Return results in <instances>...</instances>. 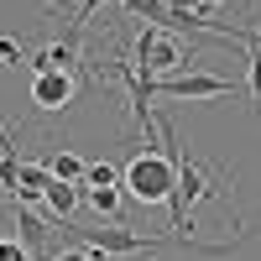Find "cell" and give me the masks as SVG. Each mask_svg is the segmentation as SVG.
<instances>
[{
    "instance_id": "obj_1",
    "label": "cell",
    "mask_w": 261,
    "mask_h": 261,
    "mask_svg": "<svg viewBox=\"0 0 261 261\" xmlns=\"http://www.w3.org/2000/svg\"><path fill=\"white\" fill-rule=\"evenodd\" d=\"M125 188H130L136 204H172V193H178V162H172V151L167 146L136 151L125 162Z\"/></svg>"
},
{
    "instance_id": "obj_2",
    "label": "cell",
    "mask_w": 261,
    "mask_h": 261,
    "mask_svg": "<svg viewBox=\"0 0 261 261\" xmlns=\"http://www.w3.org/2000/svg\"><path fill=\"white\" fill-rule=\"evenodd\" d=\"M136 73H146V79H172V73H183L188 63H199L193 58V47H183V42H172V32H162V27H141V37H136Z\"/></svg>"
},
{
    "instance_id": "obj_3",
    "label": "cell",
    "mask_w": 261,
    "mask_h": 261,
    "mask_svg": "<svg viewBox=\"0 0 261 261\" xmlns=\"http://www.w3.org/2000/svg\"><path fill=\"white\" fill-rule=\"evenodd\" d=\"M157 94H167V99H220V94H235V84H230V79H220V73L188 68V73L157 79Z\"/></svg>"
},
{
    "instance_id": "obj_4",
    "label": "cell",
    "mask_w": 261,
    "mask_h": 261,
    "mask_svg": "<svg viewBox=\"0 0 261 261\" xmlns=\"http://www.w3.org/2000/svg\"><path fill=\"white\" fill-rule=\"evenodd\" d=\"M79 94L73 73H32V105L37 110H68Z\"/></svg>"
},
{
    "instance_id": "obj_5",
    "label": "cell",
    "mask_w": 261,
    "mask_h": 261,
    "mask_svg": "<svg viewBox=\"0 0 261 261\" xmlns=\"http://www.w3.org/2000/svg\"><path fill=\"white\" fill-rule=\"evenodd\" d=\"M16 230H21L16 241L42 261V246H47V230H53V225H47V220H37V214H27V209H16Z\"/></svg>"
},
{
    "instance_id": "obj_6",
    "label": "cell",
    "mask_w": 261,
    "mask_h": 261,
    "mask_svg": "<svg viewBox=\"0 0 261 261\" xmlns=\"http://www.w3.org/2000/svg\"><path fill=\"white\" fill-rule=\"evenodd\" d=\"M73 204H79V183H63V178H53V183H47V209H53V220H47V225L68 220V214H73Z\"/></svg>"
},
{
    "instance_id": "obj_7",
    "label": "cell",
    "mask_w": 261,
    "mask_h": 261,
    "mask_svg": "<svg viewBox=\"0 0 261 261\" xmlns=\"http://www.w3.org/2000/svg\"><path fill=\"white\" fill-rule=\"evenodd\" d=\"M130 16H146V27H162L172 32V0H125Z\"/></svg>"
},
{
    "instance_id": "obj_8",
    "label": "cell",
    "mask_w": 261,
    "mask_h": 261,
    "mask_svg": "<svg viewBox=\"0 0 261 261\" xmlns=\"http://www.w3.org/2000/svg\"><path fill=\"white\" fill-rule=\"evenodd\" d=\"M47 167H53V178H63V183H84V178H89V167H84L73 151H58Z\"/></svg>"
},
{
    "instance_id": "obj_9",
    "label": "cell",
    "mask_w": 261,
    "mask_h": 261,
    "mask_svg": "<svg viewBox=\"0 0 261 261\" xmlns=\"http://www.w3.org/2000/svg\"><path fill=\"white\" fill-rule=\"evenodd\" d=\"M89 193V204L99 209V220H115L120 214V188H84Z\"/></svg>"
},
{
    "instance_id": "obj_10",
    "label": "cell",
    "mask_w": 261,
    "mask_h": 261,
    "mask_svg": "<svg viewBox=\"0 0 261 261\" xmlns=\"http://www.w3.org/2000/svg\"><path fill=\"white\" fill-rule=\"evenodd\" d=\"M120 178H125V172H120L115 162H94L89 178H84V188H120Z\"/></svg>"
},
{
    "instance_id": "obj_11",
    "label": "cell",
    "mask_w": 261,
    "mask_h": 261,
    "mask_svg": "<svg viewBox=\"0 0 261 261\" xmlns=\"http://www.w3.org/2000/svg\"><path fill=\"white\" fill-rule=\"evenodd\" d=\"M42 261H110V256H99L89 246H73V251H53V256H42Z\"/></svg>"
},
{
    "instance_id": "obj_12",
    "label": "cell",
    "mask_w": 261,
    "mask_h": 261,
    "mask_svg": "<svg viewBox=\"0 0 261 261\" xmlns=\"http://www.w3.org/2000/svg\"><path fill=\"white\" fill-rule=\"evenodd\" d=\"M0 261H32V251L16 241V235H0Z\"/></svg>"
},
{
    "instance_id": "obj_13",
    "label": "cell",
    "mask_w": 261,
    "mask_h": 261,
    "mask_svg": "<svg viewBox=\"0 0 261 261\" xmlns=\"http://www.w3.org/2000/svg\"><path fill=\"white\" fill-rule=\"evenodd\" d=\"M0 63H6V68H21V63H27V53H21L11 37H0Z\"/></svg>"
},
{
    "instance_id": "obj_14",
    "label": "cell",
    "mask_w": 261,
    "mask_h": 261,
    "mask_svg": "<svg viewBox=\"0 0 261 261\" xmlns=\"http://www.w3.org/2000/svg\"><path fill=\"white\" fill-rule=\"evenodd\" d=\"M246 63H251V99L261 105V53H246Z\"/></svg>"
},
{
    "instance_id": "obj_15",
    "label": "cell",
    "mask_w": 261,
    "mask_h": 261,
    "mask_svg": "<svg viewBox=\"0 0 261 261\" xmlns=\"http://www.w3.org/2000/svg\"><path fill=\"white\" fill-rule=\"evenodd\" d=\"M105 6V0H84V6H79V16H73V27H89V21H94V11Z\"/></svg>"
},
{
    "instance_id": "obj_16",
    "label": "cell",
    "mask_w": 261,
    "mask_h": 261,
    "mask_svg": "<svg viewBox=\"0 0 261 261\" xmlns=\"http://www.w3.org/2000/svg\"><path fill=\"white\" fill-rule=\"evenodd\" d=\"M178 6H188V11H193V16H209V11H214V6H225V0H178Z\"/></svg>"
},
{
    "instance_id": "obj_17",
    "label": "cell",
    "mask_w": 261,
    "mask_h": 261,
    "mask_svg": "<svg viewBox=\"0 0 261 261\" xmlns=\"http://www.w3.org/2000/svg\"><path fill=\"white\" fill-rule=\"evenodd\" d=\"M58 6H68V0H58ZM79 6H84V0H79Z\"/></svg>"
}]
</instances>
